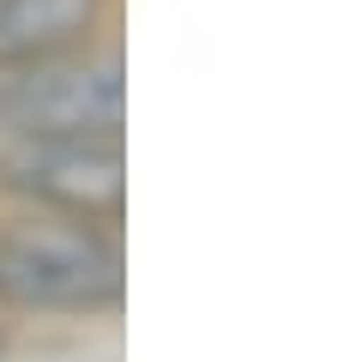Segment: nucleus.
<instances>
[{
  "instance_id": "nucleus-1",
  "label": "nucleus",
  "mask_w": 362,
  "mask_h": 362,
  "mask_svg": "<svg viewBox=\"0 0 362 362\" xmlns=\"http://www.w3.org/2000/svg\"><path fill=\"white\" fill-rule=\"evenodd\" d=\"M121 290H127V259L115 230L25 206L0 218V308L6 314L97 320L121 308Z\"/></svg>"
},
{
  "instance_id": "nucleus-2",
  "label": "nucleus",
  "mask_w": 362,
  "mask_h": 362,
  "mask_svg": "<svg viewBox=\"0 0 362 362\" xmlns=\"http://www.w3.org/2000/svg\"><path fill=\"white\" fill-rule=\"evenodd\" d=\"M127 66L115 37L30 66H0V139H121Z\"/></svg>"
},
{
  "instance_id": "nucleus-3",
  "label": "nucleus",
  "mask_w": 362,
  "mask_h": 362,
  "mask_svg": "<svg viewBox=\"0 0 362 362\" xmlns=\"http://www.w3.org/2000/svg\"><path fill=\"white\" fill-rule=\"evenodd\" d=\"M0 194L25 211L121 230L127 218L121 139H0Z\"/></svg>"
},
{
  "instance_id": "nucleus-4",
  "label": "nucleus",
  "mask_w": 362,
  "mask_h": 362,
  "mask_svg": "<svg viewBox=\"0 0 362 362\" xmlns=\"http://www.w3.org/2000/svg\"><path fill=\"white\" fill-rule=\"evenodd\" d=\"M115 0H0V66H30L103 42Z\"/></svg>"
},
{
  "instance_id": "nucleus-5",
  "label": "nucleus",
  "mask_w": 362,
  "mask_h": 362,
  "mask_svg": "<svg viewBox=\"0 0 362 362\" xmlns=\"http://www.w3.org/2000/svg\"><path fill=\"white\" fill-rule=\"evenodd\" d=\"M0 350H6V326H0Z\"/></svg>"
}]
</instances>
